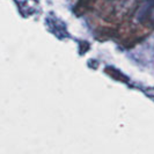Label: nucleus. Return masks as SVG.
<instances>
[{"mask_svg": "<svg viewBox=\"0 0 154 154\" xmlns=\"http://www.w3.org/2000/svg\"><path fill=\"white\" fill-rule=\"evenodd\" d=\"M151 2H152V1H146V2H144V4L140 6L138 13H137V19H138L139 21H143V20H144V17L146 16L147 8H148V6H149V4H151Z\"/></svg>", "mask_w": 154, "mask_h": 154, "instance_id": "1", "label": "nucleus"}]
</instances>
